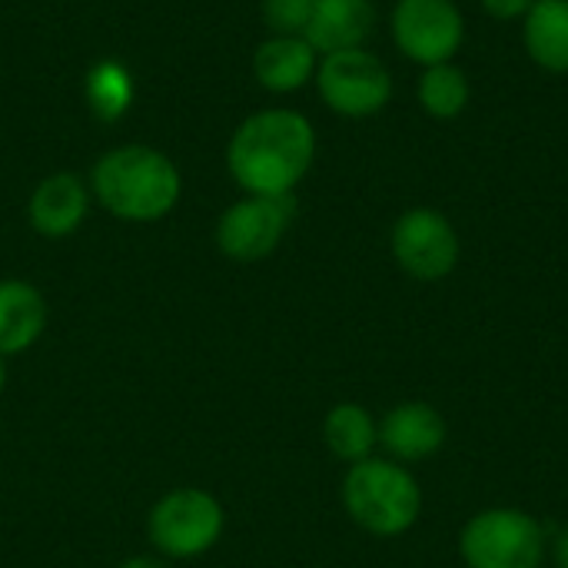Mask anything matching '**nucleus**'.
<instances>
[{"label": "nucleus", "mask_w": 568, "mask_h": 568, "mask_svg": "<svg viewBox=\"0 0 568 568\" xmlns=\"http://www.w3.org/2000/svg\"><path fill=\"white\" fill-rule=\"evenodd\" d=\"M316 160V130L306 113L266 106L250 113L226 143V170L250 196H293Z\"/></svg>", "instance_id": "obj_1"}, {"label": "nucleus", "mask_w": 568, "mask_h": 568, "mask_svg": "<svg viewBox=\"0 0 568 568\" xmlns=\"http://www.w3.org/2000/svg\"><path fill=\"white\" fill-rule=\"evenodd\" d=\"M90 196L123 223H156L176 210L183 196V176L163 150L123 143L93 163Z\"/></svg>", "instance_id": "obj_2"}, {"label": "nucleus", "mask_w": 568, "mask_h": 568, "mask_svg": "<svg viewBox=\"0 0 568 568\" xmlns=\"http://www.w3.org/2000/svg\"><path fill=\"white\" fill-rule=\"evenodd\" d=\"M339 499L346 516L376 539L406 536L423 516V489L409 466L369 456L346 466Z\"/></svg>", "instance_id": "obj_3"}, {"label": "nucleus", "mask_w": 568, "mask_h": 568, "mask_svg": "<svg viewBox=\"0 0 568 568\" xmlns=\"http://www.w3.org/2000/svg\"><path fill=\"white\" fill-rule=\"evenodd\" d=\"M546 529L516 506H493L469 516L459 529V559L466 568H542Z\"/></svg>", "instance_id": "obj_4"}, {"label": "nucleus", "mask_w": 568, "mask_h": 568, "mask_svg": "<svg viewBox=\"0 0 568 568\" xmlns=\"http://www.w3.org/2000/svg\"><path fill=\"white\" fill-rule=\"evenodd\" d=\"M226 526L220 499L206 489H170L160 496L146 516L150 546L166 559H196L206 556Z\"/></svg>", "instance_id": "obj_5"}, {"label": "nucleus", "mask_w": 568, "mask_h": 568, "mask_svg": "<svg viewBox=\"0 0 568 568\" xmlns=\"http://www.w3.org/2000/svg\"><path fill=\"white\" fill-rule=\"evenodd\" d=\"M313 83L320 90V100L346 120L376 116L393 100V73L366 47L323 53Z\"/></svg>", "instance_id": "obj_6"}, {"label": "nucleus", "mask_w": 568, "mask_h": 568, "mask_svg": "<svg viewBox=\"0 0 568 568\" xmlns=\"http://www.w3.org/2000/svg\"><path fill=\"white\" fill-rule=\"evenodd\" d=\"M396 50L419 63H453L466 43V17L456 0H396L389 13Z\"/></svg>", "instance_id": "obj_7"}, {"label": "nucleus", "mask_w": 568, "mask_h": 568, "mask_svg": "<svg viewBox=\"0 0 568 568\" xmlns=\"http://www.w3.org/2000/svg\"><path fill=\"white\" fill-rule=\"evenodd\" d=\"M389 250L396 266L419 283H439L453 276L463 256L456 226L433 206H413L399 213L389 233Z\"/></svg>", "instance_id": "obj_8"}, {"label": "nucleus", "mask_w": 568, "mask_h": 568, "mask_svg": "<svg viewBox=\"0 0 568 568\" xmlns=\"http://www.w3.org/2000/svg\"><path fill=\"white\" fill-rule=\"evenodd\" d=\"M296 220V196H250L230 203L216 220V246L233 263H260L276 253Z\"/></svg>", "instance_id": "obj_9"}, {"label": "nucleus", "mask_w": 568, "mask_h": 568, "mask_svg": "<svg viewBox=\"0 0 568 568\" xmlns=\"http://www.w3.org/2000/svg\"><path fill=\"white\" fill-rule=\"evenodd\" d=\"M446 436H449V426L443 413L426 399L396 403L379 419V449L386 453V459L403 463V466H419L439 456L446 446Z\"/></svg>", "instance_id": "obj_10"}, {"label": "nucleus", "mask_w": 568, "mask_h": 568, "mask_svg": "<svg viewBox=\"0 0 568 568\" xmlns=\"http://www.w3.org/2000/svg\"><path fill=\"white\" fill-rule=\"evenodd\" d=\"M90 200V183L70 170H57L33 186L27 200V223L43 240H67L83 226Z\"/></svg>", "instance_id": "obj_11"}, {"label": "nucleus", "mask_w": 568, "mask_h": 568, "mask_svg": "<svg viewBox=\"0 0 568 568\" xmlns=\"http://www.w3.org/2000/svg\"><path fill=\"white\" fill-rule=\"evenodd\" d=\"M376 27L373 0H310V20L303 37L316 47V53H336L366 47Z\"/></svg>", "instance_id": "obj_12"}, {"label": "nucleus", "mask_w": 568, "mask_h": 568, "mask_svg": "<svg viewBox=\"0 0 568 568\" xmlns=\"http://www.w3.org/2000/svg\"><path fill=\"white\" fill-rule=\"evenodd\" d=\"M320 53L306 37L270 33L253 53V77L270 93H296L313 83Z\"/></svg>", "instance_id": "obj_13"}, {"label": "nucleus", "mask_w": 568, "mask_h": 568, "mask_svg": "<svg viewBox=\"0 0 568 568\" xmlns=\"http://www.w3.org/2000/svg\"><path fill=\"white\" fill-rule=\"evenodd\" d=\"M47 329V300L27 280H0V356L27 353Z\"/></svg>", "instance_id": "obj_14"}, {"label": "nucleus", "mask_w": 568, "mask_h": 568, "mask_svg": "<svg viewBox=\"0 0 568 568\" xmlns=\"http://www.w3.org/2000/svg\"><path fill=\"white\" fill-rule=\"evenodd\" d=\"M523 43L546 73H568V0H536L523 17Z\"/></svg>", "instance_id": "obj_15"}, {"label": "nucleus", "mask_w": 568, "mask_h": 568, "mask_svg": "<svg viewBox=\"0 0 568 568\" xmlns=\"http://www.w3.org/2000/svg\"><path fill=\"white\" fill-rule=\"evenodd\" d=\"M323 443L339 463H363L379 449V419L363 403H336L323 419Z\"/></svg>", "instance_id": "obj_16"}, {"label": "nucleus", "mask_w": 568, "mask_h": 568, "mask_svg": "<svg viewBox=\"0 0 568 568\" xmlns=\"http://www.w3.org/2000/svg\"><path fill=\"white\" fill-rule=\"evenodd\" d=\"M473 97L469 77L466 70L453 60V63H433L423 67L419 83H416V100L419 106L433 116V120H456L466 113Z\"/></svg>", "instance_id": "obj_17"}, {"label": "nucleus", "mask_w": 568, "mask_h": 568, "mask_svg": "<svg viewBox=\"0 0 568 568\" xmlns=\"http://www.w3.org/2000/svg\"><path fill=\"white\" fill-rule=\"evenodd\" d=\"M83 97L97 120L116 123L133 106V97H136L133 73L120 60H100L90 67V73L83 80Z\"/></svg>", "instance_id": "obj_18"}, {"label": "nucleus", "mask_w": 568, "mask_h": 568, "mask_svg": "<svg viewBox=\"0 0 568 568\" xmlns=\"http://www.w3.org/2000/svg\"><path fill=\"white\" fill-rule=\"evenodd\" d=\"M263 20L270 33H290L303 37L306 20H310V0H263Z\"/></svg>", "instance_id": "obj_19"}, {"label": "nucleus", "mask_w": 568, "mask_h": 568, "mask_svg": "<svg viewBox=\"0 0 568 568\" xmlns=\"http://www.w3.org/2000/svg\"><path fill=\"white\" fill-rule=\"evenodd\" d=\"M536 0H479V7H483V13L486 17H493V20H503V23H509V20H523L526 13H529V7H532Z\"/></svg>", "instance_id": "obj_20"}, {"label": "nucleus", "mask_w": 568, "mask_h": 568, "mask_svg": "<svg viewBox=\"0 0 568 568\" xmlns=\"http://www.w3.org/2000/svg\"><path fill=\"white\" fill-rule=\"evenodd\" d=\"M549 552H552V566L568 568V526L549 542Z\"/></svg>", "instance_id": "obj_21"}, {"label": "nucleus", "mask_w": 568, "mask_h": 568, "mask_svg": "<svg viewBox=\"0 0 568 568\" xmlns=\"http://www.w3.org/2000/svg\"><path fill=\"white\" fill-rule=\"evenodd\" d=\"M116 568H166L160 559H153V556H133V559H123Z\"/></svg>", "instance_id": "obj_22"}, {"label": "nucleus", "mask_w": 568, "mask_h": 568, "mask_svg": "<svg viewBox=\"0 0 568 568\" xmlns=\"http://www.w3.org/2000/svg\"><path fill=\"white\" fill-rule=\"evenodd\" d=\"M3 386H7V359L0 356V396H3Z\"/></svg>", "instance_id": "obj_23"}]
</instances>
